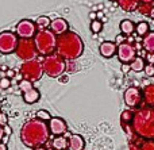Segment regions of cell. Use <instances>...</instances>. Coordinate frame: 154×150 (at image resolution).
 I'll use <instances>...</instances> for the list:
<instances>
[{
    "instance_id": "6da1fadb",
    "label": "cell",
    "mask_w": 154,
    "mask_h": 150,
    "mask_svg": "<svg viewBox=\"0 0 154 150\" xmlns=\"http://www.w3.org/2000/svg\"><path fill=\"white\" fill-rule=\"evenodd\" d=\"M50 137L49 126L39 119H31L26 122L20 130V139L27 148H38L48 142Z\"/></svg>"
},
{
    "instance_id": "7a4b0ae2",
    "label": "cell",
    "mask_w": 154,
    "mask_h": 150,
    "mask_svg": "<svg viewBox=\"0 0 154 150\" xmlns=\"http://www.w3.org/2000/svg\"><path fill=\"white\" fill-rule=\"evenodd\" d=\"M56 51L60 57L66 60H77L84 51V43L79 34L73 31H66L57 37Z\"/></svg>"
},
{
    "instance_id": "3957f363",
    "label": "cell",
    "mask_w": 154,
    "mask_h": 150,
    "mask_svg": "<svg viewBox=\"0 0 154 150\" xmlns=\"http://www.w3.org/2000/svg\"><path fill=\"white\" fill-rule=\"evenodd\" d=\"M34 43L37 47L38 54L46 57L49 54H53L57 47V35L50 29L39 30L34 35Z\"/></svg>"
},
{
    "instance_id": "277c9868",
    "label": "cell",
    "mask_w": 154,
    "mask_h": 150,
    "mask_svg": "<svg viewBox=\"0 0 154 150\" xmlns=\"http://www.w3.org/2000/svg\"><path fill=\"white\" fill-rule=\"evenodd\" d=\"M42 68L43 73H46L49 77H60L65 72V60L62 57H60L58 54H49L43 58Z\"/></svg>"
},
{
    "instance_id": "5b68a950",
    "label": "cell",
    "mask_w": 154,
    "mask_h": 150,
    "mask_svg": "<svg viewBox=\"0 0 154 150\" xmlns=\"http://www.w3.org/2000/svg\"><path fill=\"white\" fill-rule=\"evenodd\" d=\"M20 75L24 80H29V81H31V83L38 81L43 75L42 62H39L38 60L24 61L23 65L20 66Z\"/></svg>"
},
{
    "instance_id": "8992f818",
    "label": "cell",
    "mask_w": 154,
    "mask_h": 150,
    "mask_svg": "<svg viewBox=\"0 0 154 150\" xmlns=\"http://www.w3.org/2000/svg\"><path fill=\"white\" fill-rule=\"evenodd\" d=\"M15 53L23 61L35 60V57L38 56V51H37V47H35L34 39L32 38H30V39H19Z\"/></svg>"
},
{
    "instance_id": "52a82bcc",
    "label": "cell",
    "mask_w": 154,
    "mask_h": 150,
    "mask_svg": "<svg viewBox=\"0 0 154 150\" xmlns=\"http://www.w3.org/2000/svg\"><path fill=\"white\" fill-rule=\"evenodd\" d=\"M19 38L15 32L11 31H3L0 32V53L10 54L16 50Z\"/></svg>"
},
{
    "instance_id": "ba28073f",
    "label": "cell",
    "mask_w": 154,
    "mask_h": 150,
    "mask_svg": "<svg viewBox=\"0 0 154 150\" xmlns=\"http://www.w3.org/2000/svg\"><path fill=\"white\" fill-rule=\"evenodd\" d=\"M15 31H16L15 34L20 39H30V38H34V35L37 34V26L30 19H22L16 24Z\"/></svg>"
},
{
    "instance_id": "9c48e42d",
    "label": "cell",
    "mask_w": 154,
    "mask_h": 150,
    "mask_svg": "<svg viewBox=\"0 0 154 150\" xmlns=\"http://www.w3.org/2000/svg\"><path fill=\"white\" fill-rule=\"evenodd\" d=\"M19 89L23 93V100L27 103V104H32V103H37L41 97V93L37 88L32 87V83L29 80H22L19 83Z\"/></svg>"
},
{
    "instance_id": "30bf717a",
    "label": "cell",
    "mask_w": 154,
    "mask_h": 150,
    "mask_svg": "<svg viewBox=\"0 0 154 150\" xmlns=\"http://www.w3.org/2000/svg\"><path fill=\"white\" fill-rule=\"evenodd\" d=\"M116 54L122 64H130L137 57V49L134 47L131 43L123 42V43H120V45H118Z\"/></svg>"
},
{
    "instance_id": "8fae6325",
    "label": "cell",
    "mask_w": 154,
    "mask_h": 150,
    "mask_svg": "<svg viewBox=\"0 0 154 150\" xmlns=\"http://www.w3.org/2000/svg\"><path fill=\"white\" fill-rule=\"evenodd\" d=\"M142 99H143V95L142 91L137 87H130V88L126 89L125 92V103L128 107H138L141 104Z\"/></svg>"
},
{
    "instance_id": "7c38bea8",
    "label": "cell",
    "mask_w": 154,
    "mask_h": 150,
    "mask_svg": "<svg viewBox=\"0 0 154 150\" xmlns=\"http://www.w3.org/2000/svg\"><path fill=\"white\" fill-rule=\"evenodd\" d=\"M48 126H49V131H50V134L56 135V137H58V135H64L68 130L66 122H65L62 118H51L50 121H49Z\"/></svg>"
},
{
    "instance_id": "4fadbf2b",
    "label": "cell",
    "mask_w": 154,
    "mask_h": 150,
    "mask_svg": "<svg viewBox=\"0 0 154 150\" xmlns=\"http://www.w3.org/2000/svg\"><path fill=\"white\" fill-rule=\"evenodd\" d=\"M49 29L58 37V35H62L64 32L69 31V24H68V22L65 20L64 18H56L50 22Z\"/></svg>"
},
{
    "instance_id": "5bb4252c",
    "label": "cell",
    "mask_w": 154,
    "mask_h": 150,
    "mask_svg": "<svg viewBox=\"0 0 154 150\" xmlns=\"http://www.w3.org/2000/svg\"><path fill=\"white\" fill-rule=\"evenodd\" d=\"M116 49H118L116 43L111 42V41H106V42H103L99 46V51H100V54L104 58H111V57H114L115 54H116Z\"/></svg>"
},
{
    "instance_id": "9a60e30c",
    "label": "cell",
    "mask_w": 154,
    "mask_h": 150,
    "mask_svg": "<svg viewBox=\"0 0 154 150\" xmlns=\"http://www.w3.org/2000/svg\"><path fill=\"white\" fill-rule=\"evenodd\" d=\"M68 148H69V150H84V138L80 134H70L69 139H68Z\"/></svg>"
},
{
    "instance_id": "2e32d148",
    "label": "cell",
    "mask_w": 154,
    "mask_h": 150,
    "mask_svg": "<svg viewBox=\"0 0 154 150\" xmlns=\"http://www.w3.org/2000/svg\"><path fill=\"white\" fill-rule=\"evenodd\" d=\"M116 3L126 12H134L139 5V0H116Z\"/></svg>"
},
{
    "instance_id": "e0dca14e",
    "label": "cell",
    "mask_w": 154,
    "mask_h": 150,
    "mask_svg": "<svg viewBox=\"0 0 154 150\" xmlns=\"http://www.w3.org/2000/svg\"><path fill=\"white\" fill-rule=\"evenodd\" d=\"M142 46L147 53H154V31H149L142 39Z\"/></svg>"
},
{
    "instance_id": "ac0fdd59",
    "label": "cell",
    "mask_w": 154,
    "mask_h": 150,
    "mask_svg": "<svg viewBox=\"0 0 154 150\" xmlns=\"http://www.w3.org/2000/svg\"><path fill=\"white\" fill-rule=\"evenodd\" d=\"M119 27H120V31H122L123 35H130L135 31V24H134V22L130 20V19L122 20L119 24Z\"/></svg>"
},
{
    "instance_id": "d6986e66",
    "label": "cell",
    "mask_w": 154,
    "mask_h": 150,
    "mask_svg": "<svg viewBox=\"0 0 154 150\" xmlns=\"http://www.w3.org/2000/svg\"><path fill=\"white\" fill-rule=\"evenodd\" d=\"M143 95V99L146 100V103L149 106H154V84H150L142 92Z\"/></svg>"
},
{
    "instance_id": "ffe728a7",
    "label": "cell",
    "mask_w": 154,
    "mask_h": 150,
    "mask_svg": "<svg viewBox=\"0 0 154 150\" xmlns=\"http://www.w3.org/2000/svg\"><path fill=\"white\" fill-rule=\"evenodd\" d=\"M51 146L56 150H65L68 149V139L65 137H62V135H58V137H56L53 139Z\"/></svg>"
},
{
    "instance_id": "44dd1931",
    "label": "cell",
    "mask_w": 154,
    "mask_h": 150,
    "mask_svg": "<svg viewBox=\"0 0 154 150\" xmlns=\"http://www.w3.org/2000/svg\"><path fill=\"white\" fill-rule=\"evenodd\" d=\"M145 60L142 57H135L133 61L130 62V69L134 72H142L145 69Z\"/></svg>"
},
{
    "instance_id": "7402d4cb",
    "label": "cell",
    "mask_w": 154,
    "mask_h": 150,
    "mask_svg": "<svg viewBox=\"0 0 154 150\" xmlns=\"http://www.w3.org/2000/svg\"><path fill=\"white\" fill-rule=\"evenodd\" d=\"M50 22L51 20L49 16L42 15V16H39V18H37V20H35L34 23H35V26H37V30H46L50 26Z\"/></svg>"
},
{
    "instance_id": "603a6c76",
    "label": "cell",
    "mask_w": 154,
    "mask_h": 150,
    "mask_svg": "<svg viewBox=\"0 0 154 150\" xmlns=\"http://www.w3.org/2000/svg\"><path fill=\"white\" fill-rule=\"evenodd\" d=\"M135 31L139 37H145V35L150 31L149 23H147V22H139L138 24H135Z\"/></svg>"
},
{
    "instance_id": "cb8c5ba5",
    "label": "cell",
    "mask_w": 154,
    "mask_h": 150,
    "mask_svg": "<svg viewBox=\"0 0 154 150\" xmlns=\"http://www.w3.org/2000/svg\"><path fill=\"white\" fill-rule=\"evenodd\" d=\"M152 8H153L152 3H139L137 11H138L141 15H149L150 11H152Z\"/></svg>"
},
{
    "instance_id": "d4e9b609",
    "label": "cell",
    "mask_w": 154,
    "mask_h": 150,
    "mask_svg": "<svg viewBox=\"0 0 154 150\" xmlns=\"http://www.w3.org/2000/svg\"><path fill=\"white\" fill-rule=\"evenodd\" d=\"M101 30H103V22L97 20V19L91 22V31H92L93 34H97V32H100Z\"/></svg>"
},
{
    "instance_id": "484cf974",
    "label": "cell",
    "mask_w": 154,
    "mask_h": 150,
    "mask_svg": "<svg viewBox=\"0 0 154 150\" xmlns=\"http://www.w3.org/2000/svg\"><path fill=\"white\" fill-rule=\"evenodd\" d=\"M76 70H77V65H76L75 60H66V61H65V72L75 73Z\"/></svg>"
},
{
    "instance_id": "4316f807",
    "label": "cell",
    "mask_w": 154,
    "mask_h": 150,
    "mask_svg": "<svg viewBox=\"0 0 154 150\" xmlns=\"http://www.w3.org/2000/svg\"><path fill=\"white\" fill-rule=\"evenodd\" d=\"M37 119H39V121H43V122H49L51 119V115L49 114V111L39 110V111H37Z\"/></svg>"
},
{
    "instance_id": "83f0119b",
    "label": "cell",
    "mask_w": 154,
    "mask_h": 150,
    "mask_svg": "<svg viewBox=\"0 0 154 150\" xmlns=\"http://www.w3.org/2000/svg\"><path fill=\"white\" fill-rule=\"evenodd\" d=\"M134 118V112L130 110H126L122 112V116H120V119H122V124L123 123H128V122H131Z\"/></svg>"
},
{
    "instance_id": "f1b7e54d",
    "label": "cell",
    "mask_w": 154,
    "mask_h": 150,
    "mask_svg": "<svg viewBox=\"0 0 154 150\" xmlns=\"http://www.w3.org/2000/svg\"><path fill=\"white\" fill-rule=\"evenodd\" d=\"M145 75L147 77H153L154 76V64H146L145 65Z\"/></svg>"
},
{
    "instance_id": "f546056e",
    "label": "cell",
    "mask_w": 154,
    "mask_h": 150,
    "mask_svg": "<svg viewBox=\"0 0 154 150\" xmlns=\"http://www.w3.org/2000/svg\"><path fill=\"white\" fill-rule=\"evenodd\" d=\"M11 87V80L8 77L0 78V89H8Z\"/></svg>"
},
{
    "instance_id": "4dcf8cb0",
    "label": "cell",
    "mask_w": 154,
    "mask_h": 150,
    "mask_svg": "<svg viewBox=\"0 0 154 150\" xmlns=\"http://www.w3.org/2000/svg\"><path fill=\"white\" fill-rule=\"evenodd\" d=\"M7 123H8V116L5 115L4 112H0V126H7Z\"/></svg>"
},
{
    "instance_id": "1f68e13d",
    "label": "cell",
    "mask_w": 154,
    "mask_h": 150,
    "mask_svg": "<svg viewBox=\"0 0 154 150\" xmlns=\"http://www.w3.org/2000/svg\"><path fill=\"white\" fill-rule=\"evenodd\" d=\"M125 39H126V38H125V35H123V34H119V35H118V37L115 38V43H116V46L125 42Z\"/></svg>"
},
{
    "instance_id": "d6a6232c",
    "label": "cell",
    "mask_w": 154,
    "mask_h": 150,
    "mask_svg": "<svg viewBox=\"0 0 154 150\" xmlns=\"http://www.w3.org/2000/svg\"><path fill=\"white\" fill-rule=\"evenodd\" d=\"M128 70H131L130 69V64H122V72L123 73H127Z\"/></svg>"
},
{
    "instance_id": "836d02e7",
    "label": "cell",
    "mask_w": 154,
    "mask_h": 150,
    "mask_svg": "<svg viewBox=\"0 0 154 150\" xmlns=\"http://www.w3.org/2000/svg\"><path fill=\"white\" fill-rule=\"evenodd\" d=\"M146 60L149 61V64H153V62H154V53H147Z\"/></svg>"
},
{
    "instance_id": "e575fe53",
    "label": "cell",
    "mask_w": 154,
    "mask_h": 150,
    "mask_svg": "<svg viewBox=\"0 0 154 150\" xmlns=\"http://www.w3.org/2000/svg\"><path fill=\"white\" fill-rule=\"evenodd\" d=\"M3 130H4V134H8V135H10L11 131H12V130H11V127H8V126H4V127H3Z\"/></svg>"
},
{
    "instance_id": "d590c367",
    "label": "cell",
    "mask_w": 154,
    "mask_h": 150,
    "mask_svg": "<svg viewBox=\"0 0 154 150\" xmlns=\"http://www.w3.org/2000/svg\"><path fill=\"white\" fill-rule=\"evenodd\" d=\"M14 76H15V72H14V70H7V77L8 78H12Z\"/></svg>"
},
{
    "instance_id": "8d00e7d4",
    "label": "cell",
    "mask_w": 154,
    "mask_h": 150,
    "mask_svg": "<svg viewBox=\"0 0 154 150\" xmlns=\"http://www.w3.org/2000/svg\"><path fill=\"white\" fill-rule=\"evenodd\" d=\"M60 81H61V83H66L68 77H66V76H60Z\"/></svg>"
},
{
    "instance_id": "74e56055",
    "label": "cell",
    "mask_w": 154,
    "mask_h": 150,
    "mask_svg": "<svg viewBox=\"0 0 154 150\" xmlns=\"http://www.w3.org/2000/svg\"><path fill=\"white\" fill-rule=\"evenodd\" d=\"M96 18H101V19H103V22L106 20V19H104V15H103V12H96Z\"/></svg>"
},
{
    "instance_id": "f35d334b",
    "label": "cell",
    "mask_w": 154,
    "mask_h": 150,
    "mask_svg": "<svg viewBox=\"0 0 154 150\" xmlns=\"http://www.w3.org/2000/svg\"><path fill=\"white\" fill-rule=\"evenodd\" d=\"M3 137H4V130H3V126H0V141L3 139Z\"/></svg>"
},
{
    "instance_id": "ab89813d",
    "label": "cell",
    "mask_w": 154,
    "mask_h": 150,
    "mask_svg": "<svg viewBox=\"0 0 154 150\" xmlns=\"http://www.w3.org/2000/svg\"><path fill=\"white\" fill-rule=\"evenodd\" d=\"M149 16H150V18H152V19H154V3H153V8H152V11H150Z\"/></svg>"
},
{
    "instance_id": "60d3db41",
    "label": "cell",
    "mask_w": 154,
    "mask_h": 150,
    "mask_svg": "<svg viewBox=\"0 0 154 150\" xmlns=\"http://www.w3.org/2000/svg\"><path fill=\"white\" fill-rule=\"evenodd\" d=\"M89 18L92 19V20H95V19H96V12H91L89 14Z\"/></svg>"
},
{
    "instance_id": "b9f144b4",
    "label": "cell",
    "mask_w": 154,
    "mask_h": 150,
    "mask_svg": "<svg viewBox=\"0 0 154 150\" xmlns=\"http://www.w3.org/2000/svg\"><path fill=\"white\" fill-rule=\"evenodd\" d=\"M0 150H7V145L5 143H0Z\"/></svg>"
},
{
    "instance_id": "7bdbcfd3",
    "label": "cell",
    "mask_w": 154,
    "mask_h": 150,
    "mask_svg": "<svg viewBox=\"0 0 154 150\" xmlns=\"http://www.w3.org/2000/svg\"><path fill=\"white\" fill-rule=\"evenodd\" d=\"M139 3H154V0H139Z\"/></svg>"
},
{
    "instance_id": "ee69618b",
    "label": "cell",
    "mask_w": 154,
    "mask_h": 150,
    "mask_svg": "<svg viewBox=\"0 0 154 150\" xmlns=\"http://www.w3.org/2000/svg\"><path fill=\"white\" fill-rule=\"evenodd\" d=\"M34 150H45L43 146H38V148H34Z\"/></svg>"
},
{
    "instance_id": "f6af8a7d",
    "label": "cell",
    "mask_w": 154,
    "mask_h": 150,
    "mask_svg": "<svg viewBox=\"0 0 154 150\" xmlns=\"http://www.w3.org/2000/svg\"><path fill=\"white\" fill-rule=\"evenodd\" d=\"M111 2H116V0H111Z\"/></svg>"
}]
</instances>
